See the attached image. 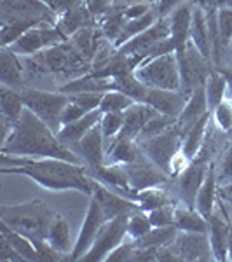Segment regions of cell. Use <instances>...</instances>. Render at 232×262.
I'll use <instances>...</instances> for the list:
<instances>
[{"label": "cell", "instance_id": "74e56055", "mask_svg": "<svg viewBox=\"0 0 232 262\" xmlns=\"http://www.w3.org/2000/svg\"><path fill=\"white\" fill-rule=\"evenodd\" d=\"M178 227L173 224V226H166V227H154L149 234H145L143 238L136 239V247H143V248H159L164 247V245H170L173 239L178 234Z\"/></svg>", "mask_w": 232, "mask_h": 262}, {"label": "cell", "instance_id": "f907efd6", "mask_svg": "<svg viewBox=\"0 0 232 262\" xmlns=\"http://www.w3.org/2000/svg\"><path fill=\"white\" fill-rule=\"evenodd\" d=\"M0 260L2 262H25L23 257L16 252V248L9 243L6 236L0 234Z\"/></svg>", "mask_w": 232, "mask_h": 262}, {"label": "cell", "instance_id": "d6a6232c", "mask_svg": "<svg viewBox=\"0 0 232 262\" xmlns=\"http://www.w3.org/2000/svg\"><path fill=\"white\" fill-rule=\"evenodd\" d=\"M0 234L6 236L9 243L16 248V252L25 259V262H39V255H37V248L30 238L23 236L21 232L11 229L7 224L0 221Z\"/></svg>", "mask_w": 232, "mask_h": 262}, {"label": "cell", "instance_id": "db71d44e", "mask_svg": "<svg viewBox=\"0 0 232 262\" xmlns=\"http://www.w3.org/2000/svg\"><path fill=\"white\" fill-rule=\"evenodd\" d=\"M201 7H217V9H232V0H194Z\"/></svg>", "mask_w": 232, "mask_h": 262}, {"label": "cell", "instance_id": "7a4b0ae2", "mask_svg": "<svg viewBox=\"0 0 232 262\" xmlns=\"http://www.w3.org/2000/svg\"><path fill=\"white\" fill-rule=\"evenodd\" d=\"M0 152L11 156H23V158H54L84 164L82 159L70 147H66L58 138V135L28 108H25L14 129L2 142Z\"/></svg>", "mask_w": 232, "mask_h": 262}, {"label": "cell", "instance_id": "9c48e42d", "mask_svg": "<svg viewBox=\"0 0 232 262\" xmlns=\"http://www.w3.org/2000/svg\"><path fill=\"white\" fill-rule=\"evenodd\" d=\"M18 19L58 25V14L42 0H0V25Z\"/></svg>", "mask_w": 232, "mask_h": 262}, {"label": "cell", "instance_id": "3957f363", "mask_svg": "<svg viewBox=\"0 0 232 262\" xmlns=\"http://www.w3.org/2000/svg\"><path fill=\"white\" fill-rule=\"evenodd\" d=\"M56 215L40 200L0 206V221L30 239L48 238V231Z\"/></svg>", "mask_w": 232, "mask_h": 262}, {"label": "cell", "instance_id": "f1b7e54d", "mask_svg": "<svg viewBox=\"0 0 232 262\" xmlns=\"http://www.w3.org/2000/svg\"><path fill=\"white\" fill-rule=\"evenodd\" d=\"M175 226L185 232H208V221L194 206H187L182 201L175 206Z\"/></svg>", "mask_w": 232, "mask_h": 262}, {"label": "cell", "instance_id": "816d5d0a", "mask_svg": "<svg viewBox=\"0 0 232 262\" xmlns=\"http://www.w3.org/2000/svg\"><path fill=\"white\" fill-rule=\"evenodd\" d=\"M86 111L81 107V105H77L75 101H68L66 103V107H65V111H63L61 114V124L65 126V124H68V122H74V121H77V119H81V117L86 116ZM61 126V128H63Z\"/></svg>", "mask_w": 232, "mask_h": 262}, {"label": "cell", "instance_id": "d590c367", "mask_svg": "<svg viewBox=\"0 0 232 262\" xmlns=\"http://www.w3.org/2000/svg\"><path fill=\"white\" fill-rule=\"evenodd\" d=\"M48 242L56 248L58 252L65 253L66 257L70 255L72 247H70V227L68 222L61 217L60 213L54 217L53 224H51L49 231H48Z\"/></svg>", "mask_w": 232, "mask_h": 262}, {"label": "cell", "instance_id": "6f0895ef", "mask_svg": "<svg viewBox=\"0 0 232 262\" xmlns=\"http://www.w3.org/2000/svg\"><path fill=\"white\" fill-rule=\"evenodd\" d=\"M136 2H152V4H155L157 0H113V4H119V6H129V4H136Z\"/></svg>", "mask_w": 232, "mask_h": 262}, {"label": "cell", "instance_id": "4316f807", "mask_svg": "<svg viewBox=\"0 0 232 262\" xmlns=\"http://www.w3.org/2000/svg\"><path fill=\"white\" fill-rule=\"evenodd\" d=\"M191 42L201 51L202 56L212 61V42H210V30H208V21H206V12L199 4H196V2H192Z\"/></svg>", "mask_w": 232, "mask_h": 262}, {"label": "cell", "instance_id": "7dc6e473", "mask_svg": "<svg viewBox=\"0 0 232 262\" xmlns=\"http://www.w3.org/2000/svg\"><path fill=\"white\" fill-rule=\"evenodd\" d=\"M218 32H220V40L227 56L232 42V9H218Z\"/></svg>", "mask_w": 232, "mask_h": 262}, {"label": "cell", "instance_id": "680465c9", "mask_svg": "<svg viewBox=\"0 0 232 262\" xmlns=\"http://www.w3.org/2000/svg\"><path fill=\"white\" fill-rule=\"evenodd\" d=\"M229 260H232V215H230V231H229Z\"/></svg>", "mask_w": 232, "mask_h": 262}, {"label": "cell", "instance_id": "8d00e7d4", "mask_svg": "<svg viewBox=\"0 0 232 262\" xmlns=\"http://www.w3.org/2000/svg\"><path fill=\"white\" fill-rule=\"evenodd\" d=\"M136 203L140 205V208L143 212H152V210L159 208L164 205H171V191L164 189V185H157V187H149L138 191L136 194Z\"/></svg>", "mask_w": 232, "mask_h": 262}, {"label": "cell", "instance_id": "c3c4849f", "mask_svg": "<svg viewBox=\"0 0 232 262\" xmlns=\"http://www.w3.org/2000/svg\"><path fill=\"white\" fill-rule=\"evenodd\" d=\"M217 175H218V184L222 185L232 184V138L225 145V149H223L220 168H218Z\"/></svg>", "mask_w": 232, "mask_h": 262}, {"label": "cell", "instance_id": "ac0fdd59", "mask_svg": "<svg viewBox=\"0 0 232 262\" xmlns=\"http://www.w3.org/2000/svg\"><path fill=\"white\" fill-rule=\"evenodd\" d=\"M187 98L182 95V91H170V90H157V88H147L145 96L142 103L150 105L159 114L168 116L171 119L178 121L180 114L183 111V105Z\"/></svg>", "mask_w": 232, "mask_h": 262}, {"label": "cell", "instance_id": "7bdbcfd3", "mask_svg": "<svg viewBox=\"0 0 232 262\" xmlns=\"http://www.w3.org/2000/svg\"><path fill=\"white\" fill-rule=\"evenodd\" d=\"M175 124H176V119H171V117L163 116V114H155V116L147 122V126L140 133V137H138V143L149 140V138L163 133V131H166L168 128H171V126H175Z\"/></svg>", "mask_w": 232, "mask_h": 262}, {"label": "cell", "instance_id": "d4e9b609", "mask_svg": "<svg viewBox=\"0 0 232 262\" xmlns=\"http://www.w3.org/2000/svg\"><path fill=\"white\" fill-rule=\"evenodd\" d=\"M101 117H103V112H101L100 108H96V111H92V112H87L81 119L63 126V128L58 131V138H60L66 147H70V149L74 150V147L86 137L87 131L101 121Z\"/></svg>", "mask_w": 232, "mask_h": 262}, {"label": "cell", "instance_id": "b9f144b4", "mask_svg": "<svg viewBox=\"0 0 232 262\" xmlns=\"http://www.w3.org/2000/svg\"><path fill=\"white\" fill-rule=\"evenodd\" d=\"M100 124H101V131H103L105 147H108L113 138H115L117 135L122 131V126H124V112L103 114Z\"/></svg>", "mask_w": 232, "mask_h": 262}, {"label": "cell", "instance_id": "7402d4cb", "mask_svg": "<svg viewBox=\"0 0 232 262\" xmlns=\"http://www.w3.org/2000/svg\"><path fill=\"white\" fill-rule=\"evenodd\" d=\"M170 19V39L176 48V53L185 49L191 40V23H192V2H182L175 11L168 16Z\"/></svg>", "mask_w": 232, "mask_h": 262}, {"label": "cell", "instance_id": "277c9868", "mask_svg": "<svg viewBox=\"0 0 232 262\" xmlns=\"http://www.w3.org/2000/svg\"><path fill=\"white\" fill-rule=\"evenodd\" d=\"M21 91L25 107L42 119L54 133L61 129V114L65 111L70 96L63 91H42L32 86H25Z\"/></svg>", "mask_w": 232, "mask_h": 262}, {"label": "cell", "instance_id": "60d3db41", "mask_svg": "<svg viewBox=\"0 0 232 262\" xmlns=\"http://www.w3.org/2000/svg\"><path fill=\"white\" fill-rule=\"evenodd\" d=\"M152 229H154V227H152L147 212L138 210V212H133L131 215H129V219H128V239L136 242V239L143 238L145 234H149Z\"/></svg>", "mask_w": 232, "mask_h": 262}, {"label": "cell", "instance_id": "ba28073f", "mask_svg": "<svg viewBox=\"0 0 232 262\" xmlns=\"http://www.w3.org/2000/svg\"><path fill=\"white\" fill-rule=\"evenodd\" d=\"M128 219L129 215H117L103 224V227L98 232L95 245L91 250L82 257V262H103L110 255L112 250H115L119 245L128 238Z\"/></svg>", "mask_w": 232, "mask_h": 262}, {"label": "cell", "instance_id": "ffe728a7", "mask_svg": "<svg viewBox=\"0 0 232 262\" xmlns=\"http://www.w3.org/2000/svg\"><path fill=\"white\" fill-rule=\"evenodd\" d=\"M92 25H98V19L92 14L89 6L86 4V0H77L66 9L65 12H61L58 16V27L61 28V32L66 37L74 35L77 30L86 27H92Z\"/></svg>", "mask_w": 232, "mask_h": 262}, {"label": "cell", "instance_id": "836d02e7", "mask_svg": "<svg viewBox=\"0 0 232 262\" xmlns=\"http://www.w3.org/2000/svg\"><path fill=\"white\" fill-rule=\"evenodd\" d=\"M159 18H161V16H159V12H157V7H154V9H152L150 12H147L145 16H142V18L126 21L124 28H122L119 39L115 40L113 48L117 49V48H121V46H124L126 42L131 40L133 37H136L138 33H142V32H145L147 28H150L152 25H154Z\"/></svg>", "mask_w": 232, "mask_h": 262}, {"label": "cell", "instance_id": "91938a15", "mask_svg": "<svg viewBox=\"0 0 232 262\" xmlns=\"http://www.w3.org/2000/svg\"><path fill=\"white\" fill-rule=\"evenodd\" d=\"M225 67H232V42L229 46V51H227V61H225Z\"/></svg>", "mask_w": 232, "mask_h": 262}, {"label": "cell", "instance_id": "2e32d148", "mask_svg": "<svg viewBox=\"0 0 232 262\" xmlns=\"http://www.w3.org/2000/svg\"><path fill=\"white\" fill-rule=\"evenodd\" d=\"M92 198H96V201L100 203L101 210H103L105 213V219L107 221H110V219L117 217V215H131L133 212H138L140 208V205H138L136 201L129 200V198L122 196L117 191H113V189L107 187L105 184H101L100 180H92Z\"/></svg>", "mask_w": 232, "mask_h": 262}, {"label": "cell", "instance_id": "83f0119b", "mask_svg": "<svg viewBox=\"0 0 232 262\" xmlns=\"http://www.w3.org/2000/svg\"><path fill=\"white\" fill-rule=\"evenodd\" d=\"M140 145L138 142L129 140L124 137H115L107 147L105 152V164H128L133 163L140 156Z\"/></svg>", "mask_w": 232, "mask_h": 262}, {"label": "cell", "instance_id": "8992f818", "mask_svg": "<svg viewBox=\"0 0 232 262\" xmlns=\"http://www.w3.org/2000/svg\"><path fill=\"white\" fill-rule=\"evenodd\" d=\"M178 58V69H180V91L185 98L192 95L197 88L204 86L208 75L215 70L213 63L201 54V51L192 44L191 40L187 42L183 51L176 53Z\"/></svg>", "mask_w": 232, "mask_h": 262}, {"label": "cell", "instance_id": "52a82bcc", "mask_svg": "<svg viewBox=\"0 0 232 262\" xmlns=\"http://www.w3.org/2000/svg\"><path fill=\"white\" fill-rule=\"evenodd\" d=\"M182 142H183V137L175 124V126H171V128H168L166 131H163V133L149 138V140L140 142L138 145H140L143 154H145L155 166H159L164 173L170 175L173 159L182 150Z\"/></svg>", "mask_w": 232, "mask_h": 262}, {"label": "cell", "instance_id": "9a60e30c", "mask_svg": "<svg viewBox=\"0 0 232 262\" xmlns=\"http://www.w3.org/2000/svg\"><path fill=\"white\" fill-rule=\"evenodd\" d=\"M229 231H230V215L225 212L223 200L218 201V208L208 221V236L212 243L215 260H229Z\"/></svg>", "mask_w": 232, "mask_h": 262}, {"label": "cell", "instance_id": "9f6ffc18", "mask_svg": "<svg viewBox=\"0 0 232 262\" xmlns=\"http://www.w3.org/2000/svg\"><path fill=\"white\" fill-rule=\"evenodd\" d=\"M220 194H222L220 198H222L223 201H229V203H232V184H229V185H222Z\"/></svg>", "mask_w": 232, "mask_h": 262}, {"label": "cell", "instance_id": "f5cc1de1", "mask_svg": "<svg viewBox=\"0 0 232 262\" xmlns=\"http://www.w3.org/2000/svg\"><path fill=\"white\" fill-rule=\"evenodd\" d=\"M155 7V4L152 2H136V4H129L126 6V19H136L145 16L147 12H150Z\"/></svg>", "mask_w": 232, "mask_h": 262}, {"label": "cell", "instance_id": "681fc988", "mask_svg": "<svg viewBox=\"0 0 232 262\" xmlns=\"http://www.w3.org/2000/svg\"><path fill=\"white\" fill-rule=\"evenodd\" d=\"M134 250H136V243L133 242V239H128L126 238L124 242H122L119 247L115 248V250H112L110 252V255L107 257V262H126V260H129L131 262V257H133V253Z\"/></svg>", "mask_w": 232, "mask_h": 262}, {"label": "cell", "instance_id": "5b68a950", "mask_svg": "<svg viewBox=\"0 0 232 262\" xmlns=\"http://www.w3.org/2000/svg\"><path fill=\"white\" fill-rule=\"evenodd\" d=\"M134 75L147 88H157V90L180 91V69L176 53H168L163 56L149 58L142 61Z\"/></svg>", "mask_w": 232, "mask_h": 262}, {"label": "cell", "instance_id": "bcb514c9", "mask_svg": "<svg viewBox=\"0 0 232 262\" xmlns=\"http://www.w3.org/2000/svg\"><path fill=\"white\" fill-rule=\"evenodd\" d=\"M175 206L176 205H164L159 206V208L152 210L147 215H149V221L152 224V227H166V226H173L175 224Z\"/></svg>", "mask_w": 232, "mask_h": 262}, {"label": "cell", "instance_id": "11a10c76", "mask_svg": "<svg viewBox=\"0 0 232 262\" xmlns=\"http://www.w3.org/2000/svg\"><path fill=\"white\" fill-rule=\"evenodd\" d=\"M220 70L227 79V98L232 100V67H222Z\"/></svg>", "mask_w": 232, "mask_h": 262}, {"label": "cell", "instance_id": "30bf717a", "mask_svg": "<svg viewBox=\"0 0 232 262\" xmlns=\"http://www.w3.org/2000/svg\"><path fill=\"white\" fill-rule=\"evenodd\" d=\"M65 40H68V37L61 32V28L58 25L42 23L39 27L28 30L25 35H21L9 48L19 56H33V54L40 53V51L48 48H53L56 44H61Z\"/></svg>", "mask_w": 232, "mask_h": 262}, {"label": "cell", "instance_id": "5bb4252c", "mask_svg": "<svg viewBox=\"0 0 232 262\" xmlns=\"http://www.w3.org/2000/svg\"><path fill=\"white\" fill-rule=\"evenodd\" d=\"M170 247L180 257V260H215L208 232L180 231Z\"/></svg>", "mask_w": 232, "mask_h": 262}, {"label": "cell", "instance_id": "603a6c76", "mask_svg": "<svg viewBox=\"0 0 232 262\" xmlns=\"http://www.w3.org/2000/svg\"><path fill=\"white\" fill-rule=\"evenodd\" d=\"M159 114L155 108H152L150 105L142 103V101H134L131 107L124 112V126H122V131L117 137H124L129 138V140L138 142V137L143 131V128L147 126L152 117Z\"/></svg>", "mask_w": 232, "mask_h": 262}, {"label": "cell", "instance_id": "484cf974", "mask_svg": "<svg viewBox=\"0 0 232 262\" xmlns=\"http://www.w3.org/2000/svg\"><path fill=\"white\" fill-rule=\"evenodd\" d=\"M217 194H218V175L217 170H215V164H212V168L208 170V175H206L204 182L201 184L199 191H197L196 196V205L194 208L199 212L206 221H210V217L213 215L215 208V201H217Z\"/></svg>", "mask_w": 232, "mask_h": 262}, {"label": "cell", "instance_id": "d6986e66", "mask_svg": "<svg viewBox=\"0 0 232 262\" xmlns=\"http://www.w3.org/2000/svg\"><path fill=\"white\" fill-rule=\"evenodd\" d=\"M68 40L72 42V46L79 51V54H81L84 60H87L91 65L95 63L96 58H98L100 51L103 49L105 44L108 42L105 39L103 32H101V28L98 25L81 28V30L75 32Z\"/></svg>", "mask_w": 232, "mask_h": 262}, {"label": "cell", "instance_id": "1f68e13d", "mask_svg": "<svg viewBox=\"0 0 232 262\" xmlns=\"http://www.w3.org/2000/svg\"><path fill=\"white\" fill-rule=\"evenodd\" d=\"M210 122H212V112H208L204 117H201V119L183 135L182 152L189 159H194L197 156V152L201 150L202 143L206 140V135H208Z\"/></svg>", "mask_w": 232, "mask_h": 262}, {"label": "cell", "instance_id": "7c38bea8", "mask_svg": "<svg viewBox=\"0 0 232 262\" xmlns=\"http://www.w3.org/2000/svg\"><path fill=\"white\" fill-rule=\"evenodd\" d=\"M171 30H170V19L168 18H159L152 25L150 28H147L145 32L138 33L136 37H133L131 40H128L124 46L117 48V53L126 54V56H134L138 63L145 60L147 53L155 48L159 42L170 39Z\"/></svg>", "mask_w": 232, "mask_h": 262}, {"label": "cell", "instance_id": "ab89813d", "mask_svg": "<svg viewBox=\"0 0 232 262\" xmlns=\"http://www.w3.org/2000/svg\"><path fill=\"white\" fill-rule=\"evenodd\" d=\"M134 103V100L131 96L124 95L121 91H107L103 95V100H101V105H100V111L103 114H108V112H126L129 107Z\"/></svg>", "mask_w": 232, "mask_h": 262}, {"label": "cell", "instance_id": "6da1fadb", "mask_svg": "<svg viewBox=\"0 0 232 262\" xmlns=\"http://www.w3.org/2000/svg\"><path fill=\"white\" fill-rule=\"evenodd\" d=\"M0 171L7 175H23L48 191H77L92 194V177L84 164L54 158H23L2 154Z\"/></svg>", "mask_w": 232, "mask_h": 262}, {"label": "cell", "instance_id": "4fadbf2b", "mask_svg": "<svg viewBox=\"0 0 232 262\" xmlns=\"http://www.w3.org/2000/svg\"><path fill=\"white\" fill-rule=\"evenodd\" d=\"M124 166L129 177V184H131V187L136 192L143 191V189H149V187L166 185L171 182L170 175L164 173L159 166H155L143 152H140V156H138L133 163H128V164H124Z\"/></svg>", "mask_w": 232, "mask_h": 262}, {"label": "cell", "instance_id": "8fae6325", "mask_svg": "<svg viewBox=\"0 0 232 262\" xmlns=\"http://www.w3.org/2000/svg\"><path fill=\"white\" fill-rule=\"evenodd\" d=\"M105 222H107V219H105V213H103V210H101L100 203L96 201V198L89 196V205H87L86 217H84L79 238L75 239L74 247H72L68 260L72 262L81 260L82 257L91 250V247L95 245L96 238H98V232L101 227H103Z\"/></svg>", "mask_w": 232, "mask_h": 262}, {"label": "cell", "instance_id": "94428289", "mask_svg": "<svg viewBox=\"0 0 232 262\" xmlns=\"http://www.w3.org/2000/svg\"><path fill=\"white\" fill-rule=\"evenodd\" d=\"M42 2H45V4H48V6L51 7V9H53V0H42ZM54 11V9H53Z\"/></svg>", "mask_w": 232, "mask_h": 262}, {"label": "cell", "instance_id": "ee69618b", "mask_svg": "<svg viewBox=\"0 0 232 262\" xmlns=\"http://www.w3.org/2000/svg\"><path fill=\"white\" fill-rule=\"evenodd\" d=\"M213 124L223 133L230 135L232 133V100L225 98L218 105L217 108L212 112Z\"/></svg>", "mask_w": 232, "mask_h": 262}, {"label": "cell", "instance_id": "f6af8a7d", "mask_svg": "<svg viewBox=\"0 0 232 262\" xmlns=\"http://www.w3.org/2000/svg\"><path fill=\"white\" fill-rule=\"evenodd\" d=\"M70 96L72 101H75L77 105H81L86 112H92L96 108H100L101 100H103L105 93L98 91H81V93H66Z\"/></svg>", "mask_w": 232, "mask_h": 262}, {"label": "cell", "instance_id": "f35d334b", "mask_svg": "<svg viewBox=\"0 0 232 262\" xmlns=\"http://www.w3.org/2000/svg\"><path fill=\"white\" fill-rule=\"evenodd\" d=\"M42 25L40 21L35 19H18L11 21V23L0 25V46H11L19 39L21 35H25L28 30Z\"/></svg>", "mask_w": 232, "mask_h": 262}, {"label": "cell", "instance_id": "cb8c5ba5", "mask_svg": "<svg viewBox=\"0 0 232 262\" xmlns=\"http://www.w3.org/2000/svg\"><path fill=\"white\" fill-rule=\"evenodd\" d=\"M208 112H210L208 98H206L204 86H201L187 98V101H185V105H183V111L180 114L178 121H176V128L182 133V137Z\"/></svg>", "mask_w": 232, "mask_h": 262}, {"label": "cell", "instance_id": "44dd1931", "mask_svg": "<svg viewBox=\"0 0 232 262\" xmlns=\"http://www.w3.org/2000/svg\"><path fill=\"white\" fill-rule=\"evenodd\" d=\"M0 84L12 90H23L27 86L21 56L9 46H0Z\"/></svg>", "mask_w": 232, "mask_h": 262}, {"label": "cell", "instance_id": "f546056e", "mask_svg": "<svg viewBox=\"0 0 232 262\" xmlns=\"http://www.w3.org/2000/svg\"><path fill=\"white\" fill-rule=\"evenodd\" d=\"M126 6H119V4H113L105 14H101L98 18V27L103 32L105 39L112 44H115V40L119 39L122 28L126 25Z\"/></svg>", "mask_w": 232, "mask_h": 262}, {"label": "cell", "instance_id": "e0dca14e", "mask_svg": "<svg viewBox=\"0 0 232 262\" xmlns=\"http://www.w3.org/2000/svg\"><path fill=\"white\" fill-rule=\"evenodd\" d=\"M74 152L82 159V163L86 164L87 168L103 166L107 147H105V138H103V131H101L100 122L87 131L86 137L74 147Z\"/></svg>", "mask_w": 232, "mask_h": 262}, {"label": "cell", "instance_id": "e575fe53", "mask_svg": "<svg viewBox=\"0 0 232 262\" xmlns=\"http://www.w3.org/2000/svg\"><path fill=\"white\" fill-rule=\"evenodd\" d=\"M204 91H206V98H208L210 112H213L227 98V79L222 74L220 69H215L208 75V79L204 82Z\"/></svg>", "mask_w": 232, "mask_h": 262}, {"label": "cell", "instance_id": "4dcf8cb0", "mask_svg": "<svg viewBox=\"0 0 232 262\" xmlns=\"http://www.w3.org/2000/svg\"><path fill=\"white\" fill-rule=\"evenodd\" d=\"M25 101L19 90L0 86V117L7 119L16 126L25 112Z\"/></svg>", "mask_w": 232, "mask_h": 262}]
</instances>
